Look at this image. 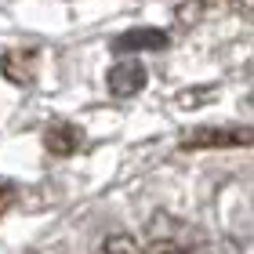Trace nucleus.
Returning a JSON list of instances; mask_svg holds the SVG:
<instances>
[{
    "mask_svg": "<svg viewBox=\"0 0 254 254\" xmlns=\"http://www.w3.org/2000/svg\"><path fill=\"white\" fill-rule=\"evenodd\" d=\"M98 254H142V247H138V240H134V236L117 233V236H106V240H102Z\"/></svg>",
    "mask_w": 254,
    "mask_h": 254,
    "instance_id": "obj_7",
    "label": "nucleus"
},
{
    "mask_svg": "<svg viewBox=\"0 0 254 254\" xmlns=\"http://www.w3.org/2000/svg\"><path fill=\"white\" fill-rule=\"evenodd\" d=\"M214 98V87H189L178 95V109H192V106H203V102Z\"/></svg>",
    "mask_w": 254,
    "mask_h": 254,
    "instance_id": "obj_8",
    "label": "nucleus"
},
{
    "mask_svg": "<svg viewBox=\"0 0 254 254\" xmlns=\"http://www.w3.org/2000/svg\"><path fill=\"white\" fill-rule=\"evenodd\" d=\"M200 7H233V0H196Z\"/></svg>",
    "mask_w": 254,
    "mask_h": 254,
    "instance_id": "obj_10",
    "label": "nucleus"
},
{
    "mask_svg": "<svg viewBox=\"0 0 254 254\" xmlns=\"http://www.w3.org/2000/svg\"><path fill=\"white\" fill-rule=\"evenodd\" d=\"M15 200H18L15 186H7V182H0V214H7L11 207H15Z\"/></svg>",
    "mask_w": 254,
    "mask_h": 254,
    "instance_id": "obj_9",
    "label": "nucleus"
},
{
    "mask_svg": "<svg viewBox=\"0 0 254 254\" xmlns=\"http://www.w3.org/2000/svg\"><path fill=\"white\" fill-rule=\"evenodd\" d=\"M192 244H196V233L186 222L167 218V214H156L153 222H149V229H145L142 251H149V254H189Z\"/></svg>",
    "mask_w": 254,
    "mask_h": 254,
    "instance_id": "obj_1",
    "label": "nucleus"
},
{
    "mask_svg": "<svg viewBox=\"0 0 254 254\" xmlns=\"http://www.w3.org/2000/svg\"><path fill=\"white\" fill-rule=\"evenodd\" d=\"M44 145H48L51 156H73L80 145H84V131H80L76 124L69 120H55L48 124V131H44Z\"/></svg>",
    "mask_w": 254,
    "mask_h": 254,
    "instance_id": "obj_6",
    "label": "nucleus"
},
{
    "mask_svg": "<svg viewBox=\"0 0 254 254\" xmlns=\"http://www.w3.org/2000/svg\"><path fill=\"white\" fill-rule=\"evenodd\" d=\"M251 127H196L192 134L182 138V153L192 149H229V145H251Z\"/></svg>",
    "mask_w": 254,
    "mask_h": 254,
    "instance_id": "obj_2",
    "label": "nucleus"
},
{
    "mask_svg": "<svg viewBox=\"0 0 254 254\" xmlns=\"http://www.w3.org/2000/svg\"><path fill=\"white\" fill-rule=\"evenodd\" d=\"M171 37L164 29H153V26H145V29H127L120 33L117 40H113V55H134V51H160V48H167Z\"/></svg>",
    "mask_w": 254,
    "mask_h": 254,
    "instance_id": "obj_5",
    "label": "nucleus"
},
{
    "mask_svg": "<svg viewBox=\"0 0 254 254\" xmlns=\"http://www.w3.org/2000/svg\"><path fill=\"white\" fill-rule=\"evenodd\" d=\"M145 84H149V73H145V65L138 62V59L117 62V65L109 69V76H106L109 95H117V98H134Z\"/></svg>",
    "mask_w": 254,
    "mask_h": 254,
    "instance_id": "obj_3",
    "label": "nucleus"
},
{
    "mask_svg": "<svg viewBox=\"0 0 254 254\" xmlns=\"http://www.w3.org/2000/svg\"><path fill=\"white\" fill-rule=\"evenodd\" d=\"M37 62H40V55L37 48H11L0 55V73H4L11 84H33V76H37Z\"/></svg>",
    "mask_w": 254,
    "mask_h": 254,
    "instance_id": "obj_4",
    "label": "nucleus"
},
{
    "mask_svg": "<svg viewBox=\"0 0 254 254\" xmlns=\"http://www.w3.org/2000/svg\"><path fill=\"white\" fill-rule=\"evenodd\" d=\"M142 254H149V251H142Z\"/></svg>",
    "mask_w": 254,
    "mask_h": 254,
    "instance_id": "obj_11",
    "label": "nucleus"
}]
</instances>
